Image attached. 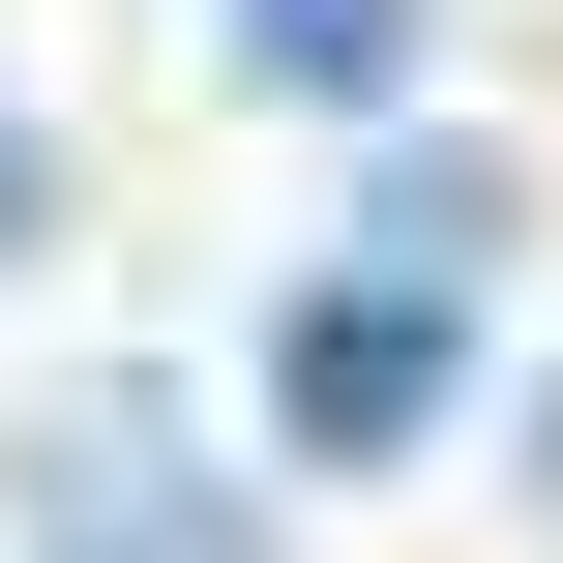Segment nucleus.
<instances>
[{"label": "nucleus", "mask_w": 563, "mask_h": 563, "mask_svg": "<svg viewBox=\"0 0 563 563\" xmlns=\"http://www.w3.org/2000/svg\"><path fill=\"white\" fill-rule=\"evenodd\" d=\"M445 386H475V297L445 267H297V327H267V445H327V475H386V445H445Z\"/></svg>", "instance_id": "1"}, {"label": "nucleus", "mask_w": 563, "mask_h": 563, "mask_svg": "<svg viewBox=\"0 0 563 563\" xmlns=\"http://www.w3.org/2000/svg\"><path fill=\"white\" fill-rule=\"evenodd\" d=\"M0 534H30V563H267V534H238V475H208L148 386H59V416L0 445Z\"/></svg>", "instance_id": "2"}, {"label": "nucleus", "mask_w": 563, "mask_h": 563, "mask_svg": "<svg viewBox=\"0 0 563 563\" xmlns=\"http://www.w3.org/2000/svg\"><path fill=\"white\" fill-rule=\"evenodd\" d=\"M238 59H267V89H327V119H356V89H386V59H416V0H238Z\"/></svg>", "instance_id": "3"}, {"label": "nucleus", "mask_w": 563, "mask_h": 563, "mask_svg": "<svg viewBox=\"0 0 563 563\" xmlns=\"http://www.w3.org/2000/svg\"><path fill=\"white\" fill-rule=\"evenodd\" d=\"M30 208H59V148H30V119H0V238H30Z\"/></svg>", "instance_id": "4"}]
</instances>
